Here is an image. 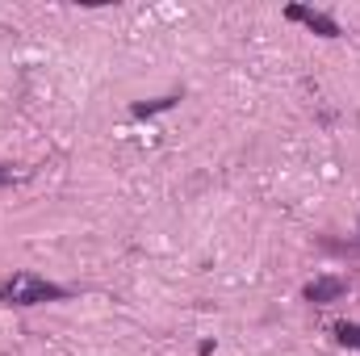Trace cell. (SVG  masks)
Wrapping results in <instances>:
<instances>
[{
	"instance_id": "1",
	"label": "cell",
	"mask_w": 360,
	"mask_h": 356,
	"mask_svg": "<svg viewBox=\"0 0 360 356\" xmlns=\"http://www.w3.org/2000/svg\"><path fill=\"white\" fill-rule=\"evenodd\" d=\"M59 298H68V289L34 272H13L0 285V302H13V306H38V302H59Z\"/></svg>"
},
{
	"instance_id": "2",
	"label": "cell",
	"mask_w": 360,
	"mask_h": 356,
	"mask_svg": "<svg viewBox=\"0 0 360 356\" xmlns=\"http://www.w3.org/2000/svg\"><path fill=\"white\" fill-rule=\"evenodd\" d=\"M285 17H289V21H302V25H310V30H314V34H323V38H340V25H335L327 13H319V8L289 4V8H285Z\"/></svg>"
},
{
	"instance_id": "3",
	"label": "cell",
	"mask_w": 360,
	"mask_h": 356,
	"mask_svg": "<svg viewBox=\"0 0 360 356\" xmlns=\"http://www.w3.org/2000/svg\"><path fill=\"white\" fill-rule=\"evenodd\" d=\"M344 289H348V281H344V276H319V281H310V285H306V302L323 306V302L344 298Z\"/></svg>"
},
{
	"instance_id": "4",
	"label": "cell",
	"mask_w": 360,
	"mask_h": 356,
	"mask_svg": "<svg viewBox=\"0 0 360 356\" xmlns=\"http://www.w3.org/2000/svg\"><path fill=\"white\" fill-rule=\"evenodd\" d=\"M335 340L344 348H360V323H335Z\"/></svg>"
},
{
	"instance_id": "5",
	"label": "cell",
	"mask_w": 360,
	"mask_h": 356,
	"mask_svg": "<svg viewBox=\"0 0 360 356\" xmlns=\"http://www.w3.org/2000/svg\"><path fill=\"white\" fill-rule=\"evenodd\" d=\"M176 96H160V101H147V105H134V117H147V113H160V109H172Z\"/></svg>"
},
{
	"instance_id": "6",
	"label": "cell",
	"mask_w": 360,
	"mask_h": 356,
	"mask_svg": "<svg viewBox=\"0 0 360 356\" xmlns=\"http://www.w3.org/2000/svg\"><path fill=\"white\" fill-rule=\"evenodd\" d=\"M13 180H17V172H13V168H0V184H13Z\"/></svg>"
}]
</instances>
